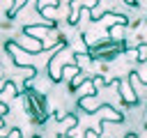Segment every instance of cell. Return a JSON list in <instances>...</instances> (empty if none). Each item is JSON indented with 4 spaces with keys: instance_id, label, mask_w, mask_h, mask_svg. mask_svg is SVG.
<instances>
[{
    "instance_id": "1",
    "label": "cell",
    "mask_w": 147,
    "mask_h": 138,
    "mask_svg": "<svg viewBox=\"0 0 147 138\" xmlns=\"http://www.w3.org/2000/svg\"><path fill=\"white\" fill-rule=\"evenodd\" d=\"M124 51H129V41L108 37V39H99L96 44H90L87 51H85V55H87L92 62H94V60L108 62V60H115L117 55H122Z\"/></svg>"
},
{
    "instance_id": "2",
    "label": "cell",
    "mask_w": 147,
    "mask_h": 138,
    "mask_svg": "<svg viewBox=\"0 0 147 138\" xmlns=\"http://www.w3.org/2000/svg\"><path fill=\"white\" fill-rule=\"evenodd\" d=\"M23 101H25V113L30 115L32 122H37V124L46 122V117H48V106H46V97H44L41 90L25 85V87H23Z\"/></svg>"
},
{
    "instance_id": "3",
    "label": "cell",
    "mask_w": 147,
    "mask_h": 138,
    "mask_svg": "<svg viewBox=\"0 0 147 138\" xmlns=\"http://www.w3.org/2000/svg\"><path fill=\"white\" fill-rule=\"evenodd\" d=\"M5 51L11 55L14 64H18V67H37V64L32 62V53H28L25 48H21V46H18L14 39L5 41Z\"/></svg>"
},
{
    "instance_id": "4",
    "label": "cell",
    "mask_w": 147,
    "mask_h": 138,
    "mask_svg": "<svg viewBox=\"0 0 147 138\" xmlns=\"http://www.w3.org/2000/svg\"><path fill=\"white\" fill-rule=\"evenodd\" d=\"M67 57H71V55L60 53V51L51 55V60H48V78H51V80H55V83H57V80H62V69H64L67 64H74V60L69 62Z\"/></svg>"
},
{
    "instance_id": "5",
    "label": "cell",
    "mask_w": 147,
    "mask_h": 138,
    "mask_svg": "<svg viewBox=\"0 0 147 138\" xmlns=\"http://www.w3.org/2000/svg\"><path fill=\"white\" fill-rule=\"evenodd\" d=\"M14 41H16L21 48H25L28 53H32V55H37V53H41V51H44V39H37V37L25 34V32L16 34V37H14Z\"/></svg>"
},
{
    "instance_id": "6",
    "label": "cell",
    "mask_w": 147,
    "mask_h": 138,
    "mask_svg": "<svg viewBox=\"0 0 147 138\" xmlns=\"http://www.w3.org/2000/svg\"><path fill=\"white\" fill-rule=\"evenodd\" d=\"M117 90H119V97H122V101H124L126 106H138V94H136L131 80L117 78Z\"/></svg>"
},
{
    "instance_id": "7",
    "label": "cell",
    "mask_w": 147,
    "mask_h": 138,
    "mask_svg": "<svg viewBox=\"0 0 147 138\" xmlns=\"http://www.w3.org/2000/svg\"><path fill=\"white\" fill-rule=\"evenodd\" d=\"M74 94H76L78 99H80V97H87V94H99V90L94 87V80H92V76H90V78H87L83 85H78V87L74 90Z\"/></svg>"
},
{
    "instance_id": "8",
    "label": "cell",
    "mask_w": 147,
    "mask_h": 138,
    "mask_svg": "<svg viewBox=\"0 0 147 138\" xmlns=\"http://www.w3.org/2000/svg\"><path fill=\"white\" fill-rule=\"evenodd\" d=\"M76 124H78V117H76L74 113H71V115H62V131H60V133H67V131H69L71 126H76Z\"/></svg>"
},
{
    "instance_id": "9",
    "label": "cell",
    "mask_w": 147,
    "mask_h": 138,
    "mask_svg": "<svg viewBox=\"0 0 147 138\" xmlns=\"http://www.w3.org/2000/svg\"><path fill=\"white\" fill-rule=\"evenodd\" d=\"M11 133H14V129H11V126L0 124V138H7V136H11Z\"/></svg>"
},
{
    "instance_id": "10",
    "label": "cell",
    "mask_w": 147,
    "mask_h": 138,
    "mask_svg": "<svg viewBox=\"0 0 147 138\" xmlns=\"http://www.w3.org/2000/svg\"><path fill=\"white\" fill-rule=\"evenodd\" d=\"M85 138H99V129H87L85 131Z\"/></svg>"
},
{
    "instance_id": "11",
    "label": "cell",
    "mask_w": 147,
    "mask_h": 138,
    "mask_svg": "<svg viewBox=\"0 0 147 138\" xmlns=\"http://www.w3.org/2000/svg\"><path fill=\"white\" fill-rule=\"evenodd\" d=\"M7 115V103H0V120Z\"/></svg>"
},
{
    "instance_id": "12",
    "label": "cell",
    "mask_w": 147,
    "mask_h": 138,
    "mask_svg": "<svg viewBox=\"0 0 147 138\" xmlns=\"http://www.w3.org/2000/svg\"><path fill=\"white\" fill-rule=\"evenodd\" d=\"M124 138H138V133H133V131H129V133H126Z\"/></svg>"
},
{
    "instance_id": "13",
    "label": "cell",
    "mask_w": 147,
    "mask_h": 138,
    "mask_svg": "<svg viewBox=\"0 0 147 138\" xmlns=\"http://www.w3.org/2000/svg\"><path fill=\"white\" fill-rule=\"evenodd\" d=\"M57 2H76V0H57Z\"/></svg>"
}]
</instances>
